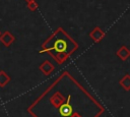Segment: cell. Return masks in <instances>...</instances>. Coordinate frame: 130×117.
I'll list each match as a JSON object with an SVG mask.
<instances>
[{"instance_id":"cell-1","label":"cell","mask_w":130,"mask_h":117,"mask_svg":"<svg viewBox=\"0 0 130 117\" xmlns=\"http://www.w3.org/2000/svg\"><path fill=\"white\" fill-rule=\"evenodd\" d=\"M76 48V44L65 34L62 28H58L50 39L44 44V49L40 51L49 52L59 62L62 63L67 56Z\"/></svg>"},{"instance_id":"cell-2","label":"cell","mask_w":130,"mask_h":117,"mask_svg":"<svg viewBox=\"0 0 130 117\" xmlns=\"http://www.w3.org/2000/svg\"><path fill=\"white\" fill-rule=\"evenodd\" d=\"M69 101H70V96H68L67 102L62 104L59 107V113L63 117H68V116H71V114H72V107L69 105Z\"/></svg>"},{"instance_id":"cell-3","label":"cell","mask_w":130,"mask_h":117,"mask_svg":"<svg viewBox=\"0 0 130 117\" xmlns=\"http://www.w3.org/2000/svg\"><path fill=\"white\" fill-rule=\"evenodd\" d=\"M14 36L10 33V32H8V31H6V32H4L2 35H1V37H0V41H1V43L3 44V45H5L6 47H8V46H10L13 42H14Z\"/></svg>"},{"instance_id":"cell-4","label":"cell","mask_w":130,"mask_h":117,"mask_svg":"<svg viewBox=\"0 0 130 117\" xmlns=\"http://www.w3.org/2000/svg\"><path fill=\"white\" fill-rule=\"evenodd\" d=\"M40 70H41L45 75H49V74L54 70V66L51 64V62L45 61V62L40 66Z\"/></svg>"},{"instance_id":"cell-5","label":"cell","mask_w":130,"mask_h":117,"mask_svg":"<svg viewBox=\"0 0 130 117\" xmlns=\"http://www.w3.org/2000/svg\"><path fill=\"white\" fill-rule=\"evenodd\" d=\"M63 101H64V97H62L61 94H59V93L55 94V95L52 97V99H51V103H52L55 107H57V108H59V107L62 105Z\"/></svg>"},{"instance_id":"cell-6","label":"cell","mask_w":130,"mask_h":117,"mask_svg":"<svg viewBox=\"0 0 130 117\" xmlns=\"http://www.w3.org/2000/svg\"><path fill=\"white\" fill-rule=\"evenodd\" d=\"M10 80V77L4 72V71H0V86L3 87L5 86Z\"/></svg>"},{"instance_id":"cell-7","label":"cell","mask_w":130,"mask_h":117,"mask_svg":"<svg viewBox=\"0 0 130 117\" xmlns=\"http://www.w3.org/2000/svg\"><path fill=\"white\" fill-rule=\"evenodd\" d=\"M27 7L30 11H36L38 9V3L37 1H34V2H30V3H27Z\"/></svg>"},{"instance_id":"cell-8","label":"cell","mask_w":130,"mask_h":117,"mask_svg":"<svg viewBox=\"0 0 130 117\" xmlns=\"http://www.w3.org/2000/svg\"><path fill=\"white\" fill-rule=\"evenodd\" d=\"M71 117H79V115H78V114H76V113H74V114H73Z\"/></svg>"},{"instance_id":"cell-9","label":"cell","mask_w":130,"mask_h":117,"mask_svg":"<svg viewBox=\"0 0 130 117\" xmlns=\"http://www.w3.org/2000/svg\"><path fill=\"white\" fill-rule=\"evenodd\" d=\"M27 3H30V2H34V1H36V0H25Z\"/></svg>"},{"instance_id":"cell-10","label":"cell","mask_w":130,"mask_h":117,"mask_svg":"<svg viewBox=\"0 0 130 117\" xmlns=\"http://www.w3.org/2000/svg\"><path fill=\"white\" fill-rule=\"evenodd\" d=\"M1 35H2V34H1V33H0V37H1Z\"/></svg>"}]
</instances>
